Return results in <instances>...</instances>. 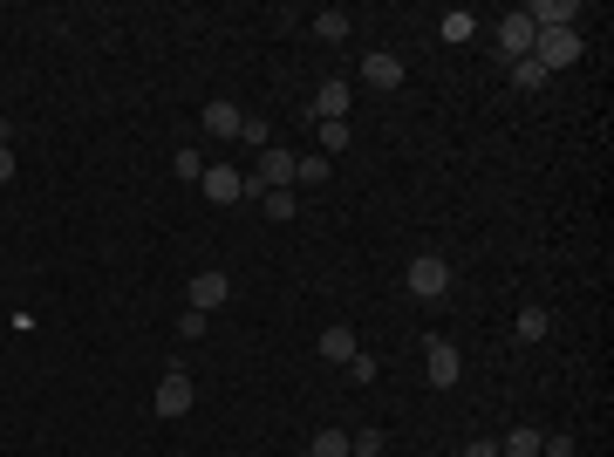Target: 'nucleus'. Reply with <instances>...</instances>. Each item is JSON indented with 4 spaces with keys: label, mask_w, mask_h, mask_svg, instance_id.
<instances>
[{
    "label": "nucleus",
    "mask_w": 614,
    "mask_h": 457,
    "mask_svg": "<svg viewBox=\"0 0 614 457\" xmlns=\"http://www.w3.org/2000/svg\"><path fill=\"white\" fill-rule=\"evenodd\" d=\"M533 62L546 69V76L574 69L580 62V28H533Z\"/></svg>",
    "instance_id": "f257e3e1"
},
{
    "label": "nucleus",
    "mask_w": 614,
    "mask_h": 457,
    "mask_svg": "<svg viewBox=\"0 0 614 457\" xmlns=\"http://www.w3.org/2000/svg\"><path fill=\"white\" fill-rule=\"evenodd\" d=\"M403 287H410L417 301H444V294H451V260L417 253V260H410V273H403Z\"/></svg>",
    "instance_id": "f03ea898"
},
{
    "label": "nucleus",
    "mask_w": 614,
    "mask_h": 457,
    "mask_svg": "<svg viewBox=\"0 0 614 457\" xmlns=\"http://www.w3.org/2000/svg\"><path fill=\"white\" fill-rule=\"evenodd\" d=\"M423 376L437 382V389H458V376H464V355L451 342H444V335H430V342H423Z\"/></svg>",
    "instance_id": "7ed1b4c3"
},
{
    "label": "nucleus",
    "mask_w": 614,
    "mask_h": 457,
    "mask_svg": "<svg viewBox=\"0 0 614 457\" xmlns=\"http://www.w3.org/2000/svg\"><path fill=\"white\" fill-rule=\"evenodd\" d=\"M232 301V280L219 267H205V273H192V287H185V307H198V314H212V307H226Z\"/></svg>",
    "instance_id": "20e7f679"
},
{
    "label": "nucleus",
    "mask_w": 614,
    "mask_h": 457,
    "mask_svg": "<svg viewBox=\"0 0 614 457\" xmlns=\"http://www.w3.org/2000/svg\"><path fill=\"white\" fill-rule=\"evenodd\" d=\"M198 191H205V198H212V205H239V198H246V178H239V171H232V164H205V178H198Z\"/></svg>",
    "instance_id": "39448f33"
},
{
    "label": "nucleus",
    "mask_w": 614,
    "mask_h": 457,
    "mask_svg": "<svg viewBox=\"0 0 614 457\" xmlns=\"http://www.w3.org/2000/svg\"><path fill=\"white\" fill-rule=\"evenodd\" d=\"M192 410V376L185 369H164L157 376V417H185Z\"/></svg>",
    "instance_id": "423d86ee"
},
{
    "label": "nucleus",
    "mask_w": 614,
    "mask_h": 457,
    "mask_svg": "<svg viewBox=\"0 0 614 457\" xmlns=\"http://www.w3.org/2000/svg\"><path fill=\"white\" fill-rule=\"evenodd\" d=\"M362 82H369V89H403V55L369 48V55H362Z\"/></svg>",
    "instance_id": "0eeeda50"
},
{
    "label": "nucleus",
    "mask_w": 614,
    "mask_h": 457,
    "mask_svg": "<svg viewBox=\"0 0 614 457\" xmlns=\"http://www.w3.org/2000/svg\"><path fill=\"white\" fill-rule=\"evenodd\" d=\"M246 185L287 191V185H294V151H280V144H267V151H260V178H246Z\"/></svg>",
    "instance_id": "6e6552de"
},
{
    "label": "nucleus",
    "mask_w": 614,
    "mask_h": 457,
    "mask_svg": "<svg viewBox=\"0 0 614 457\" xmlns=\"http://www.w3.org/2000/svg\"><path fill=\"white\" fill-rule=\"evenodd\" d=\"M348 103H355L348 82H321V89H314V116H321V123H348Z\"/></svg>",
    "instance_id": "1a4fd4ad"
},
{
    "label": "nucleus",
    "mask_w": 614,
    "mask_h": 457,
    "mask_svg": "<svg viewBox=\"0 0 614 457\" xmlns=\"http://www.w3.org/2000/svg\"><path fill=\"white\" fill-rule=\"evenodd\" d=\"M526 21H533V28H574V21H580V0H533V7H526Z\"/></svg>",
    "instance_id": "9d476101"
},
{
    "label": "nucleus",
    "mask_w": 614,
    "mask_h": 457,
    "mask_svg": "<svg viewBox=\"0 0 614 457\" xmlns=\"http://www.w3.org/2000/svg\"><path fill=\"white\" fill-rule=\"evenodd\" d=\"M499 48L512 55V62H519V55H533V21H526V7H519V14H505V21H499Z\"/></svg>",
    "instance_id": "9b49d317"
},
{
    "label": "nucleus",
    "mask_w": 614,
    "mask_h": 457,
    "mask_svg": "<svg viewBox=\"0 0 614 457\" xmlns=\"http://www.w3.org/2000/svg\"><path fill=\"white\" fill-rule=\"evenodd\" d=\"M239 123H246L239 103H226V96H219V103H205V130H212V137H239Z\"/></svg>",
    "instance_id": "f8f14e48"
},
{
    "label": "nucleus",
    "mask_w": 614,
    "mask_h": 457,
    "mask_svg": "<svg viewBox=\"0 0 614 457\" xmlns=\"http://www.w3.org/2000/svg\"><path fill=\"white\" fill-rule=\"evenodd\" d=\"M321 355H328V362H355V355H362V348H355V328H348V321L321 328Z\"/></svg>",
    "instance_id": "ddd939ff"
},
{
    "label": "nucleus",
    "mask_w": 614,
    "mask_h": 457,
    "mask_svg": "<svg viewBox=\"0 0 614 457\" xmlns=\"http://www.w3.org/2000/svg\"><path fill=\"white\" fill-rule=\"evenodd\" d=\"M499 457H539V430H533V423L505 430V437H499Z\"/></svg>",
    "instance_id": "4468645a"
},
{
    "label": "nucleus",
    "mask_w": 614,
    "mask_h": 457,
    "mask_svg": "<svg viewBox=\"0 0 614 457\" xmlns=\"http://www.w3.org/2000/svg\"><path fill=\"white\" fill-rule=\"evenodd\" d=\"M348 28H355V21H348L342 7H321V14H314V35L321 41H348Z\"/></svg>",
    "instance_id": "2eb2a0df"
},
{
    "label": "nucleus",
    "mask_w": 614,
    "mask_h": 457,
    "mask_svg": "<svg viewBox=\"0 0 614 457\" xmlns=\"http://www.w3.org/2000/svg\"><path fill=\"white\" fill-rule=\"evenodd\" d=\"M478 35V14H471V7H451V14H444V41H471Z\"/></svg>",
    "instance_id": "dca6fc26"
},
{
    "label": "nucleus",
    "mask_w": 614,
    "mask_h": 457,
    "mask_svg": "<svg viewBox=\"0 0 614 457\" xmlns=\"http://www.w3.org/2000/svg\"><path fill=\"white\" fill-rule=\"evenodd\" d=\"M307 451H314V457H348V430H335V423H328V430H314V444H307Z\"/></svg>",
    "instance_id": "f3484780"
},
{
    "label": "nucleus",
    "mask_w": 614,
    "mask_h": 457,
    "mask_svg": "<svg viewBox=\"0 0 614 457\" xmlns=\"http://www.w3.org/2000/svg\"><path fill=\"white\" fill-rule=\"evenodd\" d=\"M294 185H328V157H294Z\"/></svg>",
    "instance_id": "a211bd4d"
},
{
    "label": "nucleus",
    "mask_w": 614,
    "mask_h": 457,
    "mask_svg": "<svg viewBox=\"0 0 614 457\" xmlns=\"http://www.w3.org/2000/svg\"><path fill=\"white\" fill-rule=\"evenodd\" d=\"M546 328H553V314H546V307H519V342H539Z\"/></svg>",
    "instance_id": "6ab92c4d"
},
{
    "label": "nucleus",
    "mask_w": 614,
    "mask_h": 457,
    "mask_svg": "<svg viewBox=\"0 0 614 457\" xmlns=\"http://www.w3.org/2000/svg\"><path fill=\"white\" fill-rule=\"evenodd\" d=\"M512 82H519V89H546V82H553V76L539 69L533 55H519V62H512Z\"/></svg>",
    "instance_id": "aec40b11"
},
{
    "label": "nucleus",
    "mask_w": 614,
    "mask_h": 457,
    "mask_svg": "<svg viewBox=\"0 0 614 457\" xmlns=\"http://www.w3.org/2000/svg\"><path fill=\"white\" fill-rule=\"evenodd\" d=\"M314 137H321V157H335V151H348V137H355V130H348V123H321Z\"/></svg>",
    "instance_id": "412c9836"
},
{
    "label": "nucleus",
    "mask_w": 614,
    "mask_h": 457,
    "mask_svg": "<svg viewBox=\"0 0 614 457\" xmlns=\"http://www.w3.org/2000/svg\"><path fill=\"white\" fill-rule=\"evenodd\" d=\"M205 321H212V314L185 307V314H178V342H205Z\"/></svg>",
    "instance_id": "4be33fe9"
},
{
    "label": "nucleus",
    "mask_w": 614,
    "mask_h": 457,
    "mask_svg": "<svg viewBox=\"0 0 614 457\" xmlns=\"http://www.w3.org/2000/svg\"><path fill=\"white\" fill-rule=\"evenodd\" d=\"M348 457H383V430H355V437H348Z\"/></svg>",
    "instance_id": "5701e85b"
},
{
    "label": "nucleus",
    "mask_w": 614,
    "mask_h": 457,
    "mask_svg": "<svg viewBox=\"0 0 614 457\" xmlns=\"http://www.w3.org/2000/svg\"><path fill=\"white\" fill-rule=\"evenodd\" d=\"M239 137H246V144H260V151H267V144H273V123H267V116H246V123H239Z\"/></svg>",
    "instance_id": "b1692460"
},
{
    "label": "nucleus",
    "mask_w": 614,
    "mask_h": 457,
    "mask_svg": "<svg viewBox=\"0 0 614 457\" xmlns=\"http://www.w3.org/2000/svg\"><path fill=\"white\" fill-rule=\"evenodd\" d=\"M171 171H178V178H192V185H198V178H205V157H198V151H178V157H171Z\"/></svg>",
    "instance_id": "393cba45"
},
{
    "label": "nucleus",
    "mask_w": 614,
    "mask_h": 457,
    "mask_svg": "<svg viewBox=\"0 0 614 457\" xmlns=\"http://www.w3.org/2000/svg\"><path fill=\"white\" fill-rule=\"evenodd\" d=\"M301 205H294V191H267V219H294Z\"/></svg>",
    "instance_id": "a878e982"
},
{
    "label": "nucleus",
    "mask_w": 614,
    "mask_h": 457,
    "mask_svg": "<svg viewBox=\"0 0 614 457\" xmlns=\"http://www.w3.org/2000/svg\"><path fill=\"white\" fill-rule=\"evenodd\" d=\"M348 369V382H376V362H369V355H355V362H342Z\"/></svg>",
    "instance_id": "bb28decb"
},
{
    "label": "nucleus",
    "mask_w": 614,
    "mask_h": 457,
    "mask_svg": "<svg viewBox=\"0 0 614 457\" xmlns=\"http://www.w3.org/2000/svg\"><path fill=\"white\" fill-rule=\"evenodd\" d=\"M539 457H574V437H539Z\"/></svg>",
    "instance_id": "cd10ccee"
},
{
    "label": "nucleus",
    "mask_w": 614,
    "mask_h": 457,
    "mask_svg": "<svg viewBox=\"0 0 614 457\" xmlns=\"http://www.w3.org/2000/svg\"><path fill=\"white\" fill-rule=\"evenodd\" d=\"M458 457H499V444H492V437H471V444H464Z\"/></svg>",
    "instance_id": "c85d7f7f"
},
{
    "label": "nucleus",
    "mask_w": 614,
    "mask_h": 457,
    "mask_svg": "<svg viewBox=\"0 0 614 457\" xmlns=\"http://www.w3.org/2000/svg\"><path fill=\"white\" fill-rule=\"evenodd\" d=\"M0 185H14V151H0Z\"/></svg>",
    "instance_id": "c756f323"
},
{
    "label": "nucleus",
    "mask_w": 614,
    "mask_h": 457,
    "mask_svg": "<svg viewBox=\"0 0 614 457\" xmlns=\"http://www.w3.org/2000/svg\"><path fill=\"white\" fill-rule=\"evenodd\" d=\"M0 151H7V123H0Z\"/></svg>",
    "instance_id": "7c9ffc66"
}]
</instances>
